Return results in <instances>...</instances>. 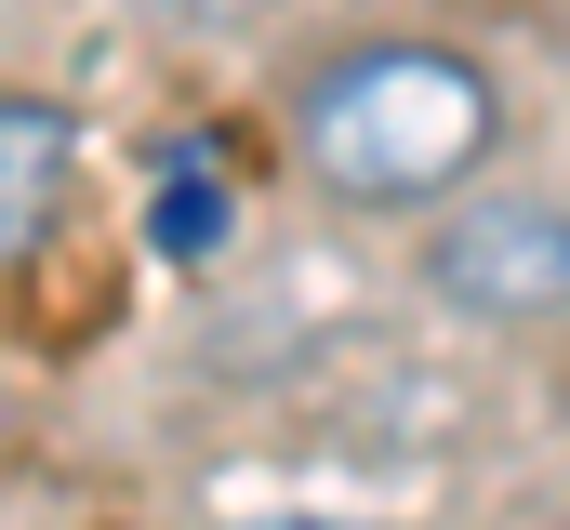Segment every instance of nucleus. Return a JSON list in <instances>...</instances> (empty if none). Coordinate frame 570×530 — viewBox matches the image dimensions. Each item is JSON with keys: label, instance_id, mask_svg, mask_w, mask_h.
Here are the masks:
<instances>
[{"label": "nucleus", "instance_id": "f03ea898", "mask_svg": "<svg viewBox=\"0 0 570 530\" xmlns=\"http://www.w3.org/2000/svg\"><path fill=\"white\" fill-rule=\"evenodd\" d=\"M425 278L464 318H570V199H464L425 239Z\"/></svg>", "mask_w": 570, "mask_h": 530}, {"label": "nucleus", "instance_id": "423d86ee", "mask_svg": "<svg viewBox=\"0 0 570 530\" xmlns=\"http://www.w3.org/2000/svg\"><path fill=\"white\" fill-rule=\"evenodd\" d=\"M266 530H332V518H266Z\"/></svg>", "mask_w": 570, "mask_h": 530}, {"label": "nucleus", "instance_id": "f257e3e1", "mask_svg": "<svg viewBox=\"0 0 570 530\" xmlns=\"http://www.w3.org/2000/svg\"><path fill=\"white\" fill-rule=\"evenodd\" d=\"M292 146H305V173L332 199L425 213L504 146V94H491V67L464 40H345L292 94Z\"/></svg>", "mask_w": 570, "mask_h": 530}, {"label": "nucleus", "instance_id": "20e7f679", "mask_svg": "<svg viewBox=\"0 0 570 530\" xmlns=\"http://www.w3.org/2000/svg\"><path fill=\"white\" fill-rule=\"evenodd\" d=\"M146 239H159V253H213V239H226V186H213V146H186V159L159 173V199H146Z\"/></svg>", "mask_w": 570, "mask_h": 530}, {"label": "nucleus", "instance_id": "7ed1b4c3", "mask_svg": "<svg viewBox=\"0 0 570 530\" xmlns=\"http://www.w3.org/2000/svg\"><path fill=\"white\" fill-rule=\"evenodd\" d=\"M67 159H80L67 107L0 94V265H27V253H40V226L67 213Z\"/></svg>", "mask_w": 570, "mask_h": 530}, {"label": "nucleus", "instance_id": "39448f33", "mask_svg": "<svg viewBox=\"0 0 570 530\" xmlns=\"http://www.w3.org/2000/svg\"><path fill=\"white\" fill-rule=\"evenodd\" d=\"M173 13H266V0H173Z\"/></svg>", "mask_w": 570, "mask_h": 530}]
</instances>
